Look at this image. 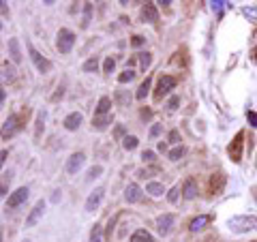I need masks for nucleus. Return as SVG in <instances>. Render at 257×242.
Returning <instances> with one entry per match:
<instances>
[{
	"mask_svg": "<svg viewBox=\"0 0 257 242\" xmlns=\"http://www.w3.org/2000/svg\"><path fill=\"white\" fill-rule=\"evenodd\" d=\"M144 43H146V39L141 37V34H135V37L131 39V45H133V47H141Z\"/></svg>",
	"mask_w": 257,
	"mask_h": 242,
	"instance_id": "37",
	"label": "nucleus"
},
{
	"mask_svg": "<svg viewBox=\"0 0 257 242\" xmlns=\"http://www.w3.org/2000/svg\"><path fill=\"white\" fill-rule=\"evenodd\" d=\"M101 174H103V167H101V165H95V167H90V169H88V176H86V180L92 182L95 178H99Z\"/></svg>",
	"mask_w": 257,
	"mask_h": 242,
	"instance_id": "31",
	"label": "nucleus"
},
{
	"mask_svg": "<svg viewBox=\"0 0 257 242\" xmlns=\"http://www.w3.org/2000/svg\"><path fill=\"white\" fill-rule=\"evenodd\" d=\"M174 215H161L159 219H156V230H159L161 236H167V234L171 232V227H174Z\"/></svg>",
	"mask_w": 257,
	"mask_h": 242,
	"instance_id": "10",
	"label": "nucleus"
},
{
	"mask_svg": "<svg viewBox=\"0 0 257 242\" xmlns=\"http://www.w3.org/2000/svg\"><path fill=\"white\" fill-rule=\"evenodd\" d=\"M125 199H127L128 204H137L139 199H141V189H139L135 182H131V184H128V187L125 189Z\"/></svg>",
	"mask_w": 257,
	"mask_h": 242,
	"instance_id": "14",
	"label": "nucleus"
},
{
	"mask_svg": "<svg viewBox=\"0 0 257 242\" xmlns=\"http://www.w3.org/2000/svg\"><path fill=\"white\" fill-rule=\"evenodd\" d=\"M9 56H11V60L15 62H21V49H19V41L17 39H11L9 41Z\"/></svg>",
	"mask_w": 257,
	"mask_h": 242,
	"instance_id": "19",
	"label": "nucleus"
},
{
	"mask_svg": "<svg viewBox=\"0 0 257 242\" xmlns=\"http://www.w3.org/2000/svg\"><path fill=\"white\" fill-rule=\"evenodd\" d=\"M178 105H180V97H171L169 103H167V108H169V110H176Z\"/></svg>",
	"mask_w": 257,
	"mask_h": 242,
	"instance_id": "41",
	"label": "nucleus"
},
{
	"mask_svg": "<svg viewBox=\"0 0 257 242\" xmlns=\"http://www.w3.org/2000/svg\"><path fill=\"white\" fill-rule=\"evenodd\" d=\"M139 144V139L135 137V135H127V137L123 139V146H125V150H135Z\"/></svg>",
	"mask_w": 257,
	"mask_h": 242,
	"instance_id": "26",
	"label": "nucleus"
},
{
	"mask_svg": "<svg viewBox=\"0 0 257 242\" xmlns=\"http://www.w3.org/2000/svg\"><path fill=\"white\" fill-rule=\"evenodd\" d=\"M242 139H245V133L238 131V133H236V137H234V141L230 144V148H227V152H230L234 163L242 161V146H245V141H242Z\"/></svg>",
	"mask_w": 257,
	"mask_h": 242,
	"instance_id": "3",
	"label": "nucleus"
},
{
	"mask_svg": "<svg viewBox=\"0 0 257 242\" xmlns=\"http://www.w3.org/2000/svg\"><path fill=\"white\" fill-rule=\"evenodd\" d=\"M84 161H86V154L84 152H73V154L69 156V161H67V174H77L82 169Z\"/></svg>",
	"mask_w": 257,
	"mask_h": 242,
	"instance_id": "9",
	"label": "nucleus"
},
{
	"mask_svg": "<svg viewBox=\"0 0 257 242\" xmlns=\"http://www.w3.org/2000/svg\"><path fill=\"white\" fill-rule=\"evenodd\" d=\"M154 172H156V169H139L137 174H139V178H150V176H152Z\"/></svg>",
	"mask_w": 257,
	"mask_h": 242,
	"instance_id": "43",
	"label": "nucleus"
},
{
	"mask_svg": "<svg viewBox=\"0 0 257 242\" xmlns=\"http://www.w3.org/2000/svg\"><path fill=\"white\" fill-rule=\"evenodd\" d=\"M28 54H30V60H32V65L37 67L39 73H47V71L52 69V62H49L45 56H41L34 47H28Z\"/></svg>",
	"mask_w": 257,
	"mask_h": 242,
	"instance_id": "5",
	"label": "nucleus"
},
{
	"mask_svg": "<svg viewBox=\"0 0 257 242\" xmlns=\"http://www.w3.org/2000/svg\"><path fill=\"white\" fill-rule=\"evenodd\" d=\"M114 69H116V60H114L112 56H107V58L103 60V73H112Z\"/></svg>",
	"mask_w": 257,
	"mask_h": 242,
	"instance_id": "33",
	"label": "nucleus"
},
{
	"mask_svg": "<svg viewBox=\"0 0 257 242\" xmlns=\"http://www.w3.org/2000/svg\"><path fill=\"white\" fill-rule=\"evenodd\" d=\"M169 141H171V144H180V133H178L176 129L174 131H169V137H167Z\"/></svg>",
	"mask_w": 257,
	"mask_h": 242,
	"instance_id": "39",
	"label": "nucleus"
},
{
	"mask_svg": "<svg viewBox=\"0 0 257 242\" xmlns=\"http://www.w3.org/2000/svg\"><path fill=\"white\" fill-rule=\"evenodd\" d=\"M43 210H45V202H43V199H39V202L34 204V208L30 210V215L26 217V225H28V227L37 225V223H39V219L43 217Z\"/></svg>",
	"mask_w": 257,
	"mask_h": 242,
	"instance_id": "11",
	"label": "nucleus"
},
{
	"mask_svg": "<svg viewBox=\"0 0 257 242\" xmlns=\"http://www.w3.org/2000/svg\"><path fill=\"white\" fill-rule=\"evenodd\" d=\"M6 156H9V152L2 150V154H0V163H4V161H6Z\"/></svg>",
	"mask_w": 257,
	"mask_h": 242,
	"instance_id": "49",
	"label": "nucleus"
},
{
	"mask_svg": "<svg viewBox=\"0 0 257 242\" xmlns=\"http://www.w3.org/2000/svg\"><path fill=\"white\" fill-rule=\"evenodd\" d=\"M247 118H249V122H251V126H257V114L255 112H247Z\"/></svg>",
	"mask_w": 257,
	"mask_h": 242,
	"instance_id": "42",
	"label": "nucleus"
},
{
	"mask_svg": "<svg viewBox=\"0 0 257 242\" xmlns=\"http://www.w3.org/2000/svg\"><path fill=\"white\" fill-rule=\"evenodd\" d=\"M137 58H139V67H141V71H146V69L150 67V62H152V56H150L148 52L137 54Z\"/></svg>",
	"mask_w": 257,
	"mask_h": 242,
	"instance_id": "28",
	"label": "nucleus"
},
{
	"mask_svg": "<svg viewBox=\"0 0 257 242\" xmlns=\"http://www.w3.org/2000/svg\"><path fill=\"white\" fill-rule=\"evenodd\" d=\"M90 242H103V230L101 225H95L90 232Z\"/></svg>",
	"mask_w": 257,
	"mask_h": 242,
	"instance_id": "30",
	"label": "nucleus"
},
{
	"mask_svg": "<svg viewBox=\"0 0 257 242\" xmlns=\"http://www.w3.org/2000/svg\"><path fill=\"white\" fill-rule=\"evenodd\" d=\"M24 242H30V240H24Z\"/></svg>",
	"mask_w": 257,
	"mask_h": 242,
	"instance_id": "50",
	"label": "nucleus"
},
{
	"mask_svg": "<svg viewBox=\"0 0 257 242\" xmlns=\"http://www.w3.org/2000/svg\"><path fill=\"white\" fill-rule=\"evenodd\" d=\"M212 11L214 13H217V15H223V11H225V6L227 4H230V2H227V0H212Z\"/></svg>",
	"mask_w": 257,
	"mask_h": 242,
	"instance_id": "27",
	"label": "nucleus"
},
{
	"mask_svg": "<svg viewBox=\"0 0 257 242\" xmlns=\"http://www.w3.org/2000/svg\"><path fill=\"white\" fill-rule=\"evenodd\" d=\"M112 120H114L112 114H107V116H95L92 118V126H95L97 131H103V129H107V124H112Z\"/></svg>",
	"mask_w": 257,
	"mask_h": 242,
	"instance_id": "18",
	"label": "nucleus"
},
{
	"mask_svg": "<svg viewBox=\"0 0 257 242\" xmlns=\"http://www.w3.org/2000/svg\"><path fill=\"white\" fill-rule=\"evenodd\" d=\"M210 221H212V217L210 215H199V217H195L189 223V230L191 232H202L206 225H210Z\"/></svg>",
	"mask_w": 257,
	"mask_h": 242,
	"instance_id": "17",
	"label": "nucleus"
},
{
	"mask_svg": "<svg viewBox=\"0 0 257 242\" xmlns=\"http://www.w3.org/2000/svg\"><path fill=\"white\" fill-rule=\"evenodd\" d=\"M28 195H30V189H28V187H19L17 191H13V193L9 195V199H6V208H17V206H21L26 202Z\"/></svg>",
	"mask_w": 257,
	"mask_h": 242,
	"instance_id": "6",
	"label": "nucleus"
},
{
	"mask_svg": "<svg viewBox=\"0 0 257 242\" xmlns=\"http://www.w3.org/2000/svg\"><path fill=\"white\" fill-rule=\"evenodd\" d=\"M133 77H135V73L131 69H127V71H123V73L118 75V82L120 84H128V82H133Z\"/></svg>",
	"mask_w": 257,
	"mask_h": 242,
	"instance_id": "32",
	"label": "nucleus"
},
{
	"mask_svg": "<svg viewBox=\"0 0 257 242\" xmlns=\"http://www.w3.org/2000/svg\"><path fill=\"white\" fill-rule=\"evenodd\" d=\"M19 129H21V124H19V116H17V114H11V116L4 120V124H2V139L13 137V135H15Z\"/></svg>",
	"mask_w": 257,
	"mask_h": 242,
	"instance_id": "4",
	"label": "nucleus"
},
{
	"mask_svg": "<svg viewBox=\"0 0 257 242\" xmlns=\"http://www.w3.org/2000/svg\"><path fill=\"white\" fill-rule=\"evenodd\" d=\"M150 86H152V80H150V77H146V80L139 84V88H137V95H135V99H139V101H144L146 95H148V90H150Z\"/></svg>",
	"mask_w": 257,
	"mask_h": 242,
	"instance_id": "22",
	"label": "nucleus"
},
{
	"mask_svg": "<svg viewBox=\"0 0 257 242\" xmlns=\"http://www.w3.org/2000/svg\"><path fill=\"white\" fill-rule=\"evenodd\" d=\"M2 82L6 84V82H15V69H13L9 62H2Z\"/></svg>",
	"mask_w": 257,
	"mask_h": 242,
	"instance_id": "21",
	"label": "nucleus"
},
{
	"mask_svg": "<svg viewBox=\"0 0 257 242\" xmlns=\"http://www.w3.org/2000/svg\"><path fill=\"white\" fill-rule=\"evenodd\" d=\"M167 199H169V204H178V199H180V189H178V187L171 189L167 193Z\"/></svg>",
	"mask_w": 257,
	"mask_h": 242,
	"instance_id": "35",
	"label": "nucleus"
},
{
	"mask_svg": "<svg viewBox=\"0 0 257 242\" xmlns=\"http://www.w3.org/2000/svg\"><path fill=\"white\" fill-rule=\"evenodd\" d=\"M184 154H187V148H184V146H176L174 150H169V152H167L169 161H180Z\"/></svg>",
	"mask_w": 257,
	"mask_h": 242,
	"instance_id": "25",
	"label": "nucleus"
},
{
	"mask_svg": "<svg viewBox=\"0 0 257 242\" xmlns=\"http://www.w3.org/2000/svg\"><path fill=\"white\" fill-rule=\"evenodd\" d=\"M75 45V34L69 30V28H60L58 34H56V47H58L60 54H69Z\"/></svg>",
	"mask_w": 257,
	"mask_h": 242,
	"instance_id": "2",
	"label": "nucleus"
},
{
	"mask_svg": "<svg viewBox=\"0 0 257 242\" xmlns=\"http://www.w3.org/2000/svg\"><path fill=\"white\" fill-rule=\"evenodd\" d=\"M60 199V191H54V195H52V202H58Z\"/></svg>",
	"mask_w": 257,
	"mask_h": 242,
	"instance_id": "48",
	"label": "nucleus"
},
{
	"mask_svg": "<svg viewBox=\"0 0 257 242\" xmlns=\"http://www.w3.org/2000/svg\"><path fill=\"white\" fill-rule=\"evenodd\" d=\"M131 242H154V238L150 236L146 230H137V232H133Z\"/></svg>",
	"mask_w": 257,
	"mask_h": 242,
	"instance_id": "24",
	"label": "nucleus"
},
{
	"mask_svg": "<svg viewBox=\"0 0 257 242\" xmlns=\"http://www.w3.org/2000/svg\"><path fill=\"white\" fill-rule=\"evenodd\" d=\"M161 131H163V126L161 124H152V126H150V137H159V135H161Z\"/></svg>",
	"mask_w": 257,
	"mask_h": 242,
	"instance_id": "38",
	"label": "nucleus"
},
{
	"mask_svg": "<svg viewBox=\"0 0 257 242\" xmlns=\"http://www.w3.org/2000/svg\"><path fill=\"white\" fill-rule=\"evenodd\" d=\"M90 17H92V4L90 2H84V17H82V26L84 28L90 24Z\"/></svg>",
	"mask_w": 257,
	"mask_h": 242,
	"instance_id": "29",
	"label": "nucleus"
},
{
	"mask_svg": "<svg viewBox=\"0 0 257 242\" xmlns=\"http://www.w3.org/2000/svg\"><path fill=\"white\" fill-rule=\"evenodd\" d=\"M110 108H112V99L110 97H101V99H99L95 116H107V114H110Z\"/></svg>",
	"mask_w": 257,
	"mask_h": 242,
	"instance_id": "20",
	"label": "nucleus"
},
{
	"mask_svg": "<svg viewBox=\"0 0 257 242\" xmlns=\"http://www.w3.org/2000/svg\"><path fill=\"white\" fill-rule=\"evenodd\" d=\"M82 114L80 112H73V114H69V116L67 118H64V129H67V131H77V129H80V124H82Z\"/></svg>",
	"mask_w": 257,
	"mask_h": 242,
	"instance_id": "13",
	"label": "nucleus"
},
{
	"mask_svg": "<svg viewBox=\"0 0 257 242\" xmlns=\"http://www.w3.org/2000/svg\"><path fill=\"white\" fill-rule=\"evenodd\" d=\"M123 135H125V126H116V137H123ZM125 137H127V135H125Z\"/></svg>",
	"mask_w": 257,
	"mask_h": 242,
	"instance_id": "46",
	"label": "nucleus"
},
{
	"mask_svg": "<svg viewBox=\"0 0 257 242\" xmlns=\"http://www.w3.org/2000/svg\"><path fill=\"white\" fill-rule=\"evenodd\" d=\"M103 195H105V189H103V187H99V189L92 191V193L88 195V199H86V210H88V212H95V210L99 208V204L103 202Z\"/></svg>",
	"mask_w": 257,
	"mask_h": 242,
	"instance_id": "8",
	"label": "nucleus"
},
{
	"mask_svg": "<svg viewBox=\"0 0 257 242\" xmlns=\"http://www.w3.org/2000/svg\"><path fill=\"white\" fill-rule=\"evenodd\" d=\"M141 19L148 24H154L156 19H159V11H156V6L152 2H146L144 9H141Z\"/></svg>",
	"mask_w": 257,
	"mask_h": 242,
	"instance_id": "12",
	"label": "nucleus"
},
{
	"mask_svg": "<svg viewBox=\"0 0 257 242\" xmlns=\"http://www.w3.org/2000/svg\"><path fill=\"white\" fill-rule=\"evenodd\" d=\"M227 227L234 232V234H247L251 230H257V217L253 215H240V217H234L227 221Z\"/></svg>",
	"mask_w": 257,
	"mask_h": 242,
	"instance_id": "1",
	"label": "nucleus"
},
{
	"mask_svg": "<svg viewBox=\"0 0 257 242\" xmlns=\"http://www.w3.org/2000/svg\"><path fill=\"white\" fill-rule=\"evenodd\" d=\"M141 159H144L146 163H152L154 161V152L152 150H144V152H141Z\"/></svg>",
	"mask_w": 257,
	"mask_h": 242,
	"instance_id": "40",
	"label": "nucleus"
},
{
	"mask_svg": "<svg viewBox=\"0 0 257 242\" xmlns=\"http://www.w3.org/2000/svg\"><path fill=\"white\" fill-rule=\"evenodd\" d=\"M176 88V77H171V75H163L159 84H156V92H154V97L156 99H161L163 95H169L171 90Z\"/></svg>",
	"mask_w": 257,
	"mask_h": 242,
	"instance_id": "7",
	"label": "nucleus"
},
{
	"mask_svg": "<svg viewBox=\"0 0 257 242\" xmlns=\"http://www.w3.org/2000/svg\"><path fill=\"white\" fill-rule=\"evenodd\" d=\"M97 69H99V60L97 58H90V60L84 62V71H86V73H92V71H97Z\"/></svg>",
	"mask_w": 257,
	"mask_h": 242,
	"instance_id": "34",
	"label": "nucleus"
},
{
	"mask_svg": "<svg viewBox=\"0 0 257 242\" xmlns=\"http://www.w3.org/2000/svg\"><path fill=\"white\" fill-rule=\"evenodd\" d=\"M146 193H150L152 197H161L163 193H165V189H163V184H161V182H148Z\"/></svg>",
	"mask_w": 257,
	"mask_h": 242,
	"instance_id": "23",
	"label": "nucleus"
},
{
	"mask_svg": "<svg viewBox=\"0 0 257 242\" xmlns=\"http://www.w3.org/2000/svg\"><path fill=\"white\" fill-rule=\"evenodd\" d=\"M141 118H144V120L152 118V112H150V110H141Z\"/></svg>",
	"mask_w": 257,
	"mask_h": 242,
	"instance_id": "45",
	"label": "nucleus"
},
{
	"mask_svg": "<svg viewBox=\"0 0 257 242\" xmlns=\"http://www.w3.org/2000/svg\"><path fill=\"white\" fill-rule=\"evenodd\" d=\"M159 150H161V152L167 150V144H165V141H159Z\"/></svg>",
	"mask_w": 257,
	"mask_h": 242,
	"instance_id": "47",
	"label": "nucleus"
},
{
	"mask_svg": "<svg viewBox=\"0 0 257 242\" xmlns=\"http://www.w3.org/2000/svg\"><path fill=\"white\" fill-rule=\"evenodd\" d=\"M43 122H45V112H39L37 116V137L41 135V129H43Z\"/></svg>",
	"mask_w": 257,
	"mask_h": 242,
	"instance_id": "36",
	"label": "nucleus"
},
{
	"mask_svg": "<svg viewBox=\"0 0 257 242\" xmlns=\"http://www.w3.org/2000/svg\"><path fill=\"white\" fill-rule=\"evenodd\" d=\"M116 221H118V217L110 219V223H107V236H112V232H114V225H116Z\"/></svg>",
	"mask_w": 257,
	"mask_h": 242,
	"instance_id": "44",
	"label": "nucleus"
},
{
	"mask_svg": "<svg viewBox=\"0 0 257 242\" xmlns=\"http://www.w3.org/2000/svg\"><path fill=\"white\" fill-rule=\"evenodd\" d=\"M182 197L184 199H195L197 197V182H195V178H187V180H184Z\"/></svg>",
	"mask_w": 257,
	"mask_h": 242,
	"instance_id": "15",
	"label": "nucleus"
},
{
	"mask_svg": "<svg viewBox=\"0 0 257 242\" xmlns=\"http://www.w3.org/2000/svg\"><path fill=\"white\" fill-rule=\"evenodd\" d=\"M223 189H225V176L223 174H214L210 178V193L219 195V193H223Z\"/></svg>",
	"mask_w": 257,
	"mask_h": 242,
	"instance_id": "16",
	"label": "nucleus"
}]
</instances>
